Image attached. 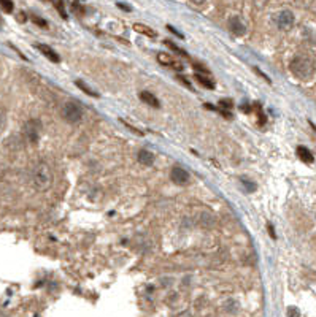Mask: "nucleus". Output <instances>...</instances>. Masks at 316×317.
Returning a JSON list of instances; mask_svg holds the SVG:
<instances>
[{"label": "nucleus", "mask_w": 316, "mask_h": 317, "mask_svg": "<svg viewBox=\"0 0 316 317\" xmlns=\"http://www.w3.org/2000/svg\"><path fill=\"white\" fill-rule=\"evenodd\" d=\"M32 184L35 190L46 192L53 186V172L46 162H38L32 173Z\"/></svg>", "instance_id": "1"}, {"label": "nucleus", "mask_w": 316, "mask_h": 317, "mask_svg": "<svg viewBox=\"0 0 316 317\" xmlns=\"http://www.w3.org/2000/svg\"><path fill=\"white\" fill-rule=\"evenodd\" d=\"M289 68L299 79H310L315 75V62L310 58H307V56H297V58H294L291 61Z\"/></svg>", "instance_id": "2"}, {"label": "nucleus", "mask_w": 316, "mask_h": 317, "mask_svg": "<svg viewBox=\"0 0 316 317\" xmlns=\"http://www.w3.org/2000/svg\"><path fill=\"white\" fill-rule=\"evenodd\" d=\"M61 115L70 124L79 123L81 118H83V107H81L77 100H69V102L64 103V107L61 110Z\"/></svg>", "instance_id": "3"}, {"label": "nucleus", "mask_w": 316, "mask_h": 317, "mask_svg": "<svg viewBox=\"0 0 316 317\" xmlns=\"http://www.w3.org/2000/svg\"><path fill=\"white\" fill-rule=\"evenodd\" d=\"M42 123L38 119H30L24 126V135L30 141V143H37L40 140V135H42Z\"/></svg>", "instance_id": "4"}, {"label": "nucleus", "mask_w": 316, "mask_h": 317, "mask_svg": "<svg viewBox=\"0 0 316 317\" xmlns=\"http://www.w3.org/2000/svg\"><path fill=\"white\" fill-rule=\"evenodd\" d=\"M273 21H275V24H277L278 29H281V30H289V29H293L294 22H296V18H294L293 11H289V10H281V11H278L277 14L273 16Z\"/></svg>", "instance_id": "5"}, {"label": "nucleus", "mask_w": 316, "mask_h": 317, "mask_svg": "<svg viewBox=\"0 0 316 317\" xmlns=\"http://www.w3.org/2000/svg\"><path fill=\"white\" fill-rule=\"evenodd\" d=\"M170 180H172L176 186H186V184L189 183L191 176H189V173L186 172L184 168H181V167H173V170L170 172Z\"/></svg>", "instance_id": "6"}, {"label": "nucleus", "mask_w": 316, "mask_h": 317, "mask_svg": "<svg viewBox=\"0 0 316 317\" xmlns=\"http://www.w3.org/2000/svg\"><path fill=\"white\" fill-rule=\"evenodd\" d=\"M228 27L236 37H241V35L246 34V26L241 22V19L238 18V16H232V18L228 21Z\"/></svg>", "instance_id": "7"}, {"label": "nucleus", "mask_w": 316, "mask_h": 317, "mask_svg": "<svg viewBox=\"0 0 316 317\" xmlns=\"http://www.w3.org/2000/svg\"><path fill=\"white\" fill-rule=\"evenodd\" d=\"M158 62L160 63V65H165V67H172V68H175V70H178V71H181L183 70V65L178 62L173 56H170V54H167V53H159L158 54Z\"/></svg>", "instance_id": "8"}, {"label": "nucleus", "mask_w": 316, "mask_h": 317, "mask_svg": "<svg viewBox=\"0 0 316 317\" xmlns=\"http://www.w3.org/2000/svg\"><path fill=\"white\" fill-rule=\"evenodd\" d=\"M37 48H38V51L42 53L45 58H48L51 62H54V63H58L59 61H61V58H59V54L56 53L51 46H48V45H37Z\"/></svg>", "instance_id": "9"}, {"label": "nucleus", "mask_w": 316, "mask_h": 317, "mask_svg": "<svg viewBox=\"0 0 316 317\" xmlns=\"http://www.w3.org/2000/svg\"><path fill=\"white\" fill-rule=\"evenodd\" d=\"M137 160H139L140 164L145 165V167H151L153 164H155V154H153L151 151L142 149L139 154H137Z\"/></svg>", "instance_id": "10"}, {"label": "nucleus", "mask_w": 316, "mask_h": 317, "mask_svg": "<svg viewBox=\"0 0 316 317\" xmlns=\"http://www.w3.org/2000/svg\"><path fill=\"white\" fill-rule=\"evenodd\" d=\"M140 99H142V102H145L147 105H150V107H153V108H159V107H160L158 97H156L155 94L148 92V91H143V92L140 94Z\"/></svg>", "instance_id": "11"}, {"label": "nucleus", "mask_w": 316, "mask_h": 317, "mask_svg": "<svg viewBox=\"0 0 316 317\" xmlns=\"http://www.w3.org/2000/svg\"><path fill=\"white\" fill-rule=\"evenodd\" d=\"M297 156L302 162H305V164H312V162L315 160L313 154L310 152V149H307L305 146H299V148H297Z\"/></svg>", "instance_id": "12"}, {"label": "nucleus", "mask_w": 316, "mask_h": 317, "mask_svg": "<svg viewBox=\"0 0 316 317\" xmlns=\"http://www.w3.org/2000/svg\"><path fill=\"white\" fill-rule=\"evenodd\" d=\"M132 29L137 32V34H142V35H147V37H156V32L153 30L151 27H148V26H145V24H139V22H135L134 26H132Z\"/></svg>", "instance_id": "13"}, {"label": "nucleus", "mask_w": 316, "mask_h": 317, "mask_svg": "<svg viewBox=\"0 0 316 317\" xmlns=\"http://www.w3.org/2000/svg\"><path fill=\"white\" fill-rule=\"evenodd\" d=\"M196 79H197V83L202 84L204 87L207 89H215V83H213V79L212 78H208L205 75H202V73H197L196 75Z\"/></svg>", "instance_id": "14"}, {"label": "nucleus", "mask_w": 316, "mask_h": 317, "mask_svg": "<svg viewBox=\"0 0 316 317\" xmlns=\"http://www.w3.org/2000/svg\"><path fill=\"white\" fill-rule=\"evenodd\" d=\"M75 84H77V87H79L81 89V91H83L84 94H87L89 97H99V94H97L95 91H92V89L91 87H89L86 83H83V81H75Z\"/></svg>", "instance_id": "15"}, {"label": "nucleus", "mask_w": 316, "mask_h": 317, "mask_svg": "<svg viewBox=\"0 0 316 317\" xmlns=\"http://www.w3.org/2000/svg\"><path fill=\"white\" fill-rule=\"evenodd\" d=\"M240 183L245 186V189H246V192H254L256 189H257V184L254 183V181H251V180H248L246 176H241L240 178Z\"/></svg>", "instance_id": "16"}, {"label": "nucleus", "mask_w": 316, "mask_h": 317, "mask_svg": "<svg viewBox=\"0 0 316 317\" xmlns=\"http://www.w3.org/2000/svg\"><path fill=\"white\" fill-rule=\"evenodd\" d=\"M165 46L167 48H170V50L172 51H175V53H178L180 56H184V58H188V53H186L184 50H181L180 46H176L175 43H172V42H168V40H165Z\"/></svg>", "instance_id": "17"}, {"label": "nucleus", "mask_w": 316, "mask_h": 317, "mask_svg": "<svg viewBox=\"0 0 316 317\" xmlns=\"http://www.w3.org/2000/svg\"><path fill=\"white\" fill-rule=\"evenodd\" d=\"M0 8H2L5 13H11L14 5H13L11 0H0Z\"/></svg>", "instance_id": "18"}, {"label": "nucleus", "mask_w": 316, "mask_h": 317, "mask_svg": "<svg viewBox=\"0 0 316 317\" xmlns=\"http://www.w3.org/2000/svg\"><path fill=\"white\" fill-rule=\"evenodd\" d=\"M5 123H6V113L5 110L0 108V133H2V130L5 127Z\"/></svg>", "instance_id": "19"}, {"label": "nucleus", "mask_w": 316, "mask_h": 317, "mask_svg": "<svg viewBox=\"0 0 316 317\" xmlns=\"http://www.w3.org/2000/svg\"><path fill=\"white\" fill-rule=\"evenodd\" d=\"M220 107H223V108H232V107H234V102H232L231 99L221 100V102H220Z\"/></svg>", "instance_id": "20"}, {"label": "nucleus", "mask_w": 316, "mask_h": 317, "mask_svg": "<svg viewBox=\"0 0 316 317\" xmlns=\"http://www.w3.org/2000/svg\"><path fill=\"white\" fill-rule=\"evenodd\" d=\"M32 21H34V22H37L40 27H48V24H46V21H43V19H40V18H37V16H32Z\"/></svg>", "instance_id": "21"}, {"label": "nucleus", "mask_w": 316, "mask_h": 317, "mask_svg": "<svg viewBox=\"0 0 316 317\" xmlns=\"http://www.w3.org/2000/svg\"><path fill=\"white\" fill-rule=\"evenodd\" d=\"M192 67H194V68H196L197 71H202V73H205V75H208V73H210V70H208V68H205V67H202V65H199V63H194V65H192Z\"/></svg>", "instance_id": "22"}, {"label": "nucleus", "mask_w": 316, "mask_h": 317, "mask_svg": "<svg viewBox=\"0 0 316 317\" xmlns=\"http://www.w3.org/2000/svg\"><path fill=\"white\" fill-rule=\"evenodd\" d=\"M288 316H301V311H297L296 308H289V310H288Z\"/></svg>", "instance_id": "23"}, {"label": "nucleus", "mask_w": 316, "mask_h": 317, "mask_svg": "<svg viewBox=\"0 0 316 317\" xmlns=\"http://www.w3.org/2000/svg\"><path fill=\"white\" fill-rule=\"evenodd\" d=\"M267 229H269V233H270V237H272L273 240L277 238V235H275V232H273V225H272V224L267 225Z\"/></svg>", "instance_id": "24"}, {"label": "nucleus", "mask_w": 316, "mask_h": 317, "mask_svg": "<svg viewBox=\"0 0 316 317\" xmlns=\"http://www.w3.org/2000/svg\"><path fill=\"white\" fill-rule=\"evenodd\" d=\"M167 29H168L170 32H173V34H175V35H178V37H180V38H183V35H181V34H180V32H178L176 29H173V26H167Z\"/></svg>", "instance_id": "25"}, {"label": "nucleus", "mask_w": 316, "mask_h": 317, "mask_svg": "<svg viewBox=\"0 0 316 317\" xmlns=\"http://www.w3.org/2000/svg\"><path fill=\"white\" fill-rule=\"evenodd\" d=\"M310 11L316 16V0H313V2L310 3Z\"/></svg>", "instance_id": "26"}, {"label": "nucleus", "mask_w": 316, "mask_h": 317, "mask_svg": "<svg viewBox=\"0 0 316 317\" xmlns=\"http://www.w3.org/2000/svg\"><path fill=\"white\" fill-rule=\"evenodd\" d=\"M118 6L123 8V10H126V11H131V10H132V8L129 6V5H126V3H118Z\"/></svg>", "instance_id": "27"}, {"label": "nucleus", "mask_w": 316, "mask_h": 317, "mask_svg": "<svg viewBox=\"0 0 316 317\" xmlns=\"http://www.w3.org/2000/svg\"><path fill=\"white\" fill-rule=\"evenodd\" d=\"M256 73H259V75H261V76L267 81V83H270V78H267V75H264V73H262L261 70H257V68H256Z\"/></svg>", "instance_id": "28"}, {"label": "nucleus", "mask_w": 316, "mask_h": 317, "mask_svg": "<svg viewBox=\"0 0 316 317\" xmlns=\"http://www.w3.org/2000/svg\"><path fill=\"white\" fill-rule=\"evenodd\" d=\"M191 2H192L194 5H202V3L205 2V0H191Z\"/></svg>", "instance_id": "29"}]
</instances>
